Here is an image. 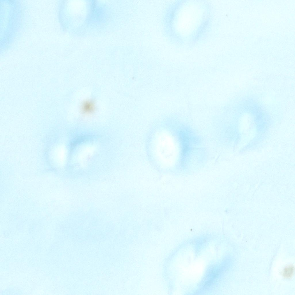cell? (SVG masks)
<instances>
[{
	"label": "cell",
	"mask_w": 295,
	"mask_h": 295,
	"mask_svg": "<svg viewBox=\"0 0 295 295\" xmlns=\"http://www.w3.org/2000/svg\"><path fill=\"white\" fill-rule=\"evenodd\" d=\"M294 271V267L290 265L287 266L285 267L283 271V276L286 278H290L292 276Z\"/></svg>",
	"instance_id": "2"
},
{
	"label": "cell",
	"mask_w": 295,
	"mask_h": 295,
	"mask_svg": "<svg viewBox=\"0 0 295 295\" xmlns=\"http://www.w3.org/2000/svg\"><path fill=\"white\" fill-rule=\"evenodd\" d=\"M96 108L94 102L90 99L84 101L82 103L81 110L82 113L85 115H90L95 111Z\"/></svg>",
	"instance_id": "1"
}]
</instances>
